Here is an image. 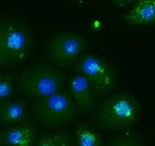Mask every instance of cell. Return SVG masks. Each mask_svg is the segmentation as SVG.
<instances>
[{
	"mask_svg": "<svg viewBox=\"0 0 155 146\" xmlns=\"http://www.w3.org/2000/svg\"><path fill=\"white\" fill-rule=\"evenodd\" d=\"M78 146H100L101 136L96 130L87 125H80L75 131Z\"/></svg>",
	"mask_w": 155,
	"mask_h": 146,
	"instance_id": "8fae6325",
	"label": "cell"
},
{
	"mask_svg": "<svg viewBox=\"0 0 155 146\" xmlns=\"http://www.w3.org/2000/svg\"><path fill=\"white\" fill-rule=\"evenodd\" d=\"M77 105L67 89L36 100L32 113L47 126H60L72 121L79 113Z\"/></svg>",
	"mask_w": 155,
	"mask_h": 146,
	"instance_id": "3957f363",
	"label": "cell"
},
{
	"mask_svg": "<svg viewBox=\"0 0 155 146\" xmlns=\"http://www.w3.org/2000/svg\"><path fill=\"white\" fill-rule=\"evenodd\" d=\"M111 1L116 7L119 8H124L129 6L131 3H133L135 0H111Z\"/></svg>",
	"mask_w": 155,
	"mask_h": 146,
	"instance_id": "2e32d148",
	"label": "cell"
},
{
	"mask_svg": "<svg viewBox=\"0 0 155 146\" xmlns=\"http://www.w3.org/2000/svg\"><path fill=\"white\" fill-rule=\"evenodd\" d=\"M128 25L140 26L155 22V0H137L125 16Z\"/></svg>",
	"mask_w": 155,
	"mask_h": 146,
	"instance_id": "30bf717a",
	"label": "cell"
},
{
	"mask_svg": "<svg viewBox=\"0 0 155 146\" xmlns=\"http://www.w3.org/2000/svg\"><path fill=\"white\" fill-rule=\"evenodd\" d=\"M139 101L128 92H117L102 101L95 108V118L103 127L123 130L134 124L140 118Z\"/></svg>",
	"mask_w": 155,
	"mask_h": 146,
	"instance_id": "6da1fadb",
	"label": "cell"
},
{
	"mask_svg": "<svg viewBox=\"0 0 155 146\" xmlns=\"http://www.w3.org/2000/svg\"><path fill=\"white\" fill-rule=\"evenodd\" d=\"M28 116V109L21 98L9 97L0 101V120L15 126L24 122Z\"/></svg>",
	"mask_w": 155,
	"mask_h": 146,
	"instance_id": "9c48e42d",
	"label": "cell"
},
{
	"mask_svg": "<svg viewBox=\"0 0 155 146\" xmlns=\"http://www.w3.org/2000/svg\"><path fill=\"white\" fill-rule=\"evenodd\" d=\"M14 87V76L10 73L0 71V101L12 97Z\"/></svg>",
	"mask_w": 155,
	"mask_h": 146,
	"instance_id": "5bb4252c",
	"label": "cell"
},
{
	"mask_svg": "<svg viewBox=\"0 0 155 146\" xmlns=\"http://www.w3.org/2000/svg\"><path fill=\"white\" fill-rule=\"evenodd\" d=\"M66 77L61 70L49 64H37L24 70L18 78V88L30 99H41L63 89Z\"/></svg>",
	"mask_w": 155,
	"mask_h": 146,
	"instance_id": "7a4b0ae2",
	"label": "cell"
},
{
	"mask_svg": "<svg viewBox=\"0 0 155 146\" xmlns=\"http://www.w3.org/2000/svg\"><path fill=\"white\" fill-rule=\"evenodd\" d=\"M5 19H0V66L5 65L4 58L2 54V30L4 26Z\"/></svg>",
	"mask_w": 155,
	"mask_h": 146,
	"instance_id": "9a60e30c",
	"label": "cell"
},
{
	"mask_svg": "<svg viewBox=\"0 0 155 146\" xmlns=\"http://www.w3.org/2000/svg\"><path fill=\"white\" fill-rule=\"evenodd\" d=\"M88 41L81 33L72 31L60 32L52 36L45 46L48 58L61 68L74 65L84 54Z\"/></svg>",
	"mask_w": 155,
	"mask_h": 146,
	"instance_id": "8992f818",
	"label": "cell"
},
{
	"mask_svg": "<svg viewBox=\"0 0 155 146\" xmlns=\"http://www.w3.org/2000/svg\"><path fill=\"white\" fill-rule=\"evenodd\" d=\"M37 132L36 124L24 121L4 131L0 137V142L3 146H32Z\"/></svg>",
	"mask_w": 155,
	"mask_h": 146,
	"instance_id": "ba28073f",
	"label": "cell"
},
{
	"mask_svg": "<svg viewBox=\"0 0 155 146\" xmlns=\"http://www.w3.org/2000/svg\"><path fill=\"white\" fill-rule=\"evenodd\" d=\"M33 47L31 30L22 22L5 19L2 48L5 64H15L25 60Z\"/></svg>",
	"mask_w": 155,
	"mask_h": 146,
	"instance_id": "5b68a950",
	"label": "cell"
},
{
	"mask_svg": "<svg viewBox=\"0 0 155 146\" xmlns=\"http://www.w3.org/2000/svg\"><path fill=\"white\" fill-rule=\"evenodd\" d=\"M108 146H145V144L138 133L126 131L112 139Z\"/></svg>",
	"mask_w": 155,
	"mask_h": 146,
	"instance_id": "4fadbf2b",
	"label": "cell"
},
{
	"mask_svg": "<svg viewBox=\"0 0 155 146\" xmlns=\"http://www.w3.org/2000/svg\"><path fill=\"white\" fill-rule=\"evenodd\" d=\"M75 72L89 82L95 94H104L113 89L117 83V73L106 58L94 54H82L74 63Z\"/></svg>",
	"mask_w": 155,
	"mask_h": 146,
	"instance_id": "277c9868",
	"label": "cell"
},
{
	"mask_svg": "<svg viewBox=\"0 0 155 146\" xmlns=\"http://www.w3.org/2000/svg\"><path fill=\"white\" fill-rule=\"evenodd\" d=\"M67 90L80 112L89 114L93 110L96 94L82 75L76 72L70 77Z\"/></svg>",
	"mask_w": 155,
	"mask_h": 146,
	"instance_id": "52a82bcc",
	"label": "cell"
},
{
	"mask_svg": "<svg viewBox=\"0 0 155 146\" xmlns=\"http://www.w3.org/2000/svg\"><path fill=\"white\" fill-rule=\"evenodd\" d=\"M36 146H74V144L69 134L58 131L44 134L38 140Z\"/></svg>",
	"mask_w": 155,
	"mask_h": 146,
	"instance_id": "7c38bea8",
	"label": "cell"
}]
</instances>
